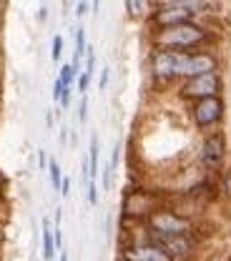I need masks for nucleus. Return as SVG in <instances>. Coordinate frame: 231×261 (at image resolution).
<instances>
[{
	"instance_id": "obj_1",
	"label": "nucleus",
	"mask_w": 231,
	"mask_h": 261,
	"mask_svg": "<svg viewBox=\"0 0 231 261\" xmlns=\"http://www.w3.org/2000/svg\"><path fill=\"white\" fill-rule=\"evenodd\" d=\"M211 40V31L198 23H184L164 31H153V45L156 50H171V53H196Z\"/></svg>"
},
{
	"instance_id": "obj_2",
	"label": "nucleus",
	"mask_w": 231,
	"mask_h": 261,
	"mask_svg": "<svg viewBox=\"0 0 231 261\" xmlns=\"http://www.w3.org/2000/svg\"><path fill=\"white\" fill-rule=\"evenodd\" d=\"M196 8H206V3H189V0H176V3H159L156 10L151 13V23L153 31H164L173 25H184V23H194L196 18Z\"/></svg>"
},
{
	"instance_id": "obj_3",
	"label": "nucleus",
	"mask_w": 231,
	"mask_h": 261,
	"mask_svg": "<svg viewBox=\"0 0 231 261\" xmlns=\"http://www.w3.org/2000/svg\"><path fill=\"white\" fill-rule=\"evenodd\" d=\"M146 233H153V236H189V233H194V221L184 219L173 208H156L146 219Z\"/></svg>"
},
{
	"instance_id": "obj_4",
	"label": "nucleus",
	"mask_w": 231,
	"mask_h": 261,
	"mask_svg": "<svg viewBox=\"0 0 231 261\" xmlns=\"http://www.w3.org/2000/svg\"><path fill=\"white\" fill-rule=\"evenodd\" d=\"M216 56L209 50H196V53H176V78L191 81L206 73H216Z\"/></svg>"
},
{
	"instance_id": "obj_5",
	"label": "nucleus",
	"mask_w": 231,
	"mask_h": 261,
	"mask_svg": "<svg viewBox=\"0 0 231 261\" xmlns=\"http://www.w3.org/2000/svg\"><path fill=\"white\" fill-rule=\"evenodd\" d=\"M181 98L186 100H203V98H216L221 93V75L219 73H206V75H198L191 81H184L181 88H178Z\"/></svg>"
},
{
	"instance_id": "obj_6",
	"label": "nucleus",
	"mask_w": 231,
	"mask_h": 261,
	"mask_svg": "<svg viewBox=\"0 0 231 261\" xmlns=\"http://www.w3.org/2000/svg\"><path fill=\"white\" fill-rule=\"evenodd\" d=\"M146 241L156 244L171 261L189 259L194 254V249H196L194 233H189V236H153V233H146Z\"/></svg>"
},
{
	"instance_id": "obj_7",
	"label": "nucleus",
	"mask_w": 231,
	"mask_h": 261,
	"mask_svg": "<svg viewBox=\"0 0 231 261\" xmlns=\"http://www.w3.org/2000/svg\"><path fill=\"white\" fill-rule=\"evenodd\" d=\"M226 156V136L224 130H209L201 141V163L209 168V171H216L221 168Z\"/></svg>"
},
{
	"instance_id": "obj_8",
	"label": "nucleus",
	"mask_w": 231,
	"mask_h": 261,
	"mask_svg": "<svg viewBox=\"0 0 231 261\" xmlns=\"http://www.w3.org/2000/svg\"><path fill=\"white\" fill-rule=\"evenodd\" d=\"M191 118H194V123H196L198 128H214L224 118V100L219 96L198 100V103H194V108H191Z\"/></svg>"
},
{
	"instance_id": "obj_9",
	"label": "nucleus",
	"mask_w": 231,
	"mask_h": 261,
	"mask_svg": "<svg viewBox=\"0 0 231 261\" xmlns=\"http://www.w3.org/2000/svg\"><path fill=\"white\" fill-rule=\"evenodd\" d=\"M151 75L161 86L176 81V53H171V50H153L151 53Z\"/></svg>"
},
{
	"instance_id": "obj_10",
	"label": "nucleus",
	"mask_w": 231,
	"mask_h": 261,
	"mask_svg": "<svg viewBox=\"0 0 231 261\" xmlns=\"http://www.w3.org/2000/svg\"><path fill=\"white\" fill-rule=\"evenodd\" d=\"M121 259L123 261H171L156 244H151V241H146V239L123 246V249H121Z\"/></svg>"
},
{
	"instance_id": "obj_11",
	"label": "nucleus",
	"mask_w": 231,
	"mask_h": 261,
	"mask_svg": "<svg viewBox=\"0 0 231 261\" xmlns=\"http://www.w3.org/2000/svg\"><path fill=\"white\" fill-rule=\"evenodd\" d=\"M56 256V239H53V226L48 219H43V259L50 261Z\"/></svg>"
},
{
	"instance_id": "obj_12",
	"label": "nucleus",
	"mask_w": 231,
	"mask_h": 261,
	"mask_svg": "<svg viewBox=\"0 0 231 261\" xmlns=\"http://www.w3.org/2000/svg\"><path fill=\"white\" fill-rule=\"evenodd\" d=\"M83 56H86V31L78 28V31H75V56H73V68H75V70H78Z\"/></svg>"
},
{
	"instance_id": "obj_13",
	"label": "nucleus",
	"mask_w": 231,
	"mask_h": 261,
	"mask_svg": "<svg viewBox=\"0 0 231 261\" xmlns=\"http://www.w3.org/2000/svg\"><path fill=\"white\" fill-rule=\"evenodd\" d=\"M91 173H88V178L91 181H96V176H98V136H91Z\"/></svg>"
},
{
	"instance_id": "obj_14",
	"label": "nucleus",
	"mask_w": 231,
	"mask_h": 261,
	"mask_svg": "<svg viewBox=\"0 0 231 261\" xmlns=\"http://www.w3.org/2000/svg\"><path fill=\"white\" fill-rule=\"evenodd\" d=\"M48 173H50V184H53V189H56V191H61L63 176H61V166H58V161L48 163Z\"/></svg>"
},
{
	"instance_id": "obj_15",
	"label": "nucleus",
	"mask_w": 231,
	"mask_h": 261,
	"mask_svg": "<svg viewBox=\"0 0 231 261\" xmlns=\"http://www.w3.org/2000/svg\"><path fill=\"white\" fill-rule=\"evenodd\" d=\"M75 73H78V70L73 68V63H66L63 68H61V75H58V78L63 81V86L70 88V86H73V81H75Z\"/></svg>"
},
{
	"instance_id": "obj_16",
	"label": "nucleus",
	"mask_w": 231,
	"mask_h": 261,
	"mask_svg": "<svg viewBox=\"0 0 231 261\" xmlns=\"http://www.w3.org/2000/svg\"><path fill=\"white\" fill-rule=\"evenodd\" d=\"M61 53H63V38H61V35H56V38H53V50H50V58H53V61H61Z\"/></svg>"
},
{
	"instance_id": "obj_17",
	"label": "nucleus",
	"mask_w": 231,
	"mask_h": 261,
	"mask_svg": "<svg viewBox=\"0 0 231 261\" xmlns=\"http://www.w3.org/2000/svg\"><path fill=\"white\" fill-rule=\"evenodd\" d=\"M126 8H129V13H131L133 18H138V15H143V8H148L146 3H136V0H129L126 3Z\"/></svg>"
},
{
	"instance_id": "obj_18",
	"label": "nucleus",
	"mask_w": 231,
	"mask_h": 261,
	"mask_svg": "<svg viewBox=\"0 0 231 261\" xmlns=\"http://www.w3.org/2000/svg\"><path fill=\"white\" fill-rule=\"evenodd\" d=\"M88 83H91V75H88V73H81V75H78V93H81V96H86Z\"/></svg>"
},
{
	"instance_id": "obj_19",
	"label": "nucleus",
	"mask_w": 231,
	"mask_h": 261,
	"mask_svg": "<svg viewBox=\"0 0 231 261\" xmlns=\"http://www.w3.org/2000/svg\"><path fill=\"white\" fill-rule=\"evenodd\" d=\"M88 203H91V206L98 203V186H96V181L88 184Z\"/></svg>"
},
{
	"instance_id": "obj_20",
	"label": "nucleus",
	"mask_w": 231,
	"mask_h": 261,
	"mask_svg": "<svg viewBox=\"0 0 231 261\" xmlns=\"http://www.w3.org/2000/svg\"><path fill=\"white\" fill-rule=\"evenodd\" d=\"M86 111H88V98L83 96L81 98V108H78V121H81V123H86V116H88Z\"/></svg>"
},
{
	"instance_id": "obj_21",
	"label": "nucleus",
	"mask_w": 231,
	"mask_h": 261,
	"mask_svg": "<svg viewBox=\"0 0 231 261\" xmlns=\"http://www.w3.org/2000/svg\"><path fill=\"white\" fill-rule=\"evenodd\" d=\"M63 88H66V86H63V81L58 78V81L53 83V100H58V103H61V96H63Z\"/></svg>"
},
{
	"instance_id": "obj_22",
	"label": "nucleus",
	"mask_w": 231,
	"mask_h": 261,
	"mask_svg": "<svg viewBox=\"0 0 231 261\" xmlns=\"http://www.w3.org/2000/svg\"><path fill=\"white\" fill-rule=\"evenodd\" d=\"M118 159H121V143H116V148H113V156H111V163H108V166H111V171L118 166Z\"/></svg>"
},
{
	"instance_id": "obj_23",
	"label": "nucleus",
	"mask_w": 231,
	"mask_h": 261,
	"mask_svg": "<svg viewBox=\"0 0 231 261\" xmlns=\"http://www.w3.org/2000/svg\"><path fill=\"white\" fill-rule=\"evenodd\" d=\"M68 194H70V178H66V176H63V184H61V196H63V198H68Z\"/></svg>"
},
{
	"instance_id": "obj_24",
	"label": "nucleus",
	"mask_w": 231,
	"mask_h": 261,
	"mask_svg": "<svg viewBox=\"0 0 231 261\" xmlns=\"http://www.w3.org/2000/svg\"><path fill=\"white\" fill-rule=\"evenodd\" d=\"M61 106H63V108H68V106H70V88H63V96H61Z\"/></svg>"
},
{
	"instance_id": "obj_25",
	"label": "nucleus",
	"mask_w": 231,
	"mask_h": 261,
	"mask_svg": "<svg viewBox=\"0 0 231 261\" xmlns=\"http://www.w3.org/2000/svg\"><path fill=\"white\" fill-rule=\"evenodd\" d=\"M86 10H88V3H78V5H75V15H78V18H83Z\"/></svg>"
},
{
	"instance_id": "obj_26",
	"label": "nucleus",
	"mask_w": 231,
	"mask_h": 261,
	"mask_svg": "<svg viewBox=\"0 0 231 261\" xmlns=\"http://www.w3.org/2000/svg\"><path fill=\"white\" fill-rule=\"evenodd\" d=\"M108 86V68H103V75H100V91Z\"/></svg>"
},
{
	"instance_id": "obj_27",
	"label": "nucleus",
	"mask_w": 231,
	"mask_h": 261,
	"mask_svg": "<svg viewBox=\"0 0 231 261\" xmlns=\"http://www.w3.org/2000/svg\"><path fill=\"white\" fill-rule=\"evenodd\" d=\"M38 166H40V171L45 168V151H38Z\"/></svg>"
},
{
	"instance_id": "obj_28",
	"label": "nucleus",
	"mask_w": 231,
	"mask_h": 261,
	"mask_svg": "<svg viewBox=\"0 0 231 261\" xmlns=\"http://www.w3.org/2000/svg\"><path fill=\"white\" fill-rule=\"evenodd\" d=\"M45 18H48V8L43 5V8L38 10V20H45Z\"/></svg>"
},
{
	"instance_id": "obj_29",
	"label": "nucleus",
	"mask_w": 231,
	"mask_h": 261,
	"mask_svg": "<svg viewBox=\"0 0 231 261\" xmlns=\"http://www.w3.org/2000/svg\"><path fill=\"white\" fill-rule=\"evenodd\" d=\"M0 244H3V236H0Z\"/></svg>"
},
{
	"instance_id": "obj_30",
	"label": "nucleus",
	"mask_w": 231,
	"mask_h": 261,
	"mask_svg": "<svg viewBox=\"0 0 231 261\" xmlns=\"http://www.w3.org/2000/svg\"><path fill=\"white\" fill-rule=\"evenodd\" d=\"M118 261H123V259H118Z\"/></svg>"
},
{
	"instance_id": "obj_31",
	"label": "nucleus",
	"mask_w": 231,
	"mask_h": 261,
	"mask_svg": "<svg viewBox=\"0 0 231 261\" xmlns=\"http://www.w3.org/2000/svg\"><path fill=\"white\" fill-rule=\"evenodd\" d=\"M229 261H231V259H229Z\"/></svg>"
}]
</instances>
